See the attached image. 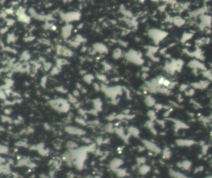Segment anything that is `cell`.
Instances as JSON below:
<instances>
[{
    "label": "cell",
    "instance_id": "6da1fadb",
    "mask_svg": "<svg viewBox=\"0 0 212 178\" xmlns=\"http://www.w3.org/2000/svg\"><path fill=\"white\" fill-rule=\"evenodd\" d=\"M170 175L171 177L173 178H190L189 177H187V176L184 175L183 173H182L179 171L171 170L170 171Z\"/></svg>",
    "mask_w": 212,
    "mask_h": 178
},
{
    "label": "cell",
    "instance_id": "7a4b0ae2",
    "mask_svg": "<svg viewBox=\"0 0 212 178\" xmlns=\"http://www.w3.org/2000/svg\"><path fill=\"white\" fill-rule=\"evenodd\" d=\"M190 166H191V163H190L184 162L181 163V165L180 166L181 167V168H182V169H184V170H189L190 168Z\"/></svg>",
    "mask_w": 212,
    "mask_h": 178
},
{
    "label": "cell",
    "instance_id": "3957f363",
    "mask_svg": "<svg viewBox=\"0 0 212 178\" xmlns=\"http://www.w3.org/2000/svg\"><path fill=\"white\" fill-rule=\"evenodd\" d=\"M149 171H150V168L148 166H143L142 168H141V169H140V171H141V172L142 174H143V175L147 174Z\"/></svg>",
    "mask_w": 212,
    "mask_h": 178
},
{
    "label": "cell",
    "instance_id": "277c9868",
    "mask_svg": "<svg viewBox=\"0 0 212 178\" xmlns=\"http://www.w3.org/2000/svg\"><path fill=\"white\" fill-rule=\"evenodd\" d=\"M205 178H212V176H208V177H205Z\"/></svg>",
    "mask_w": 212,
    "mask_h": 178
}]
</instances>
